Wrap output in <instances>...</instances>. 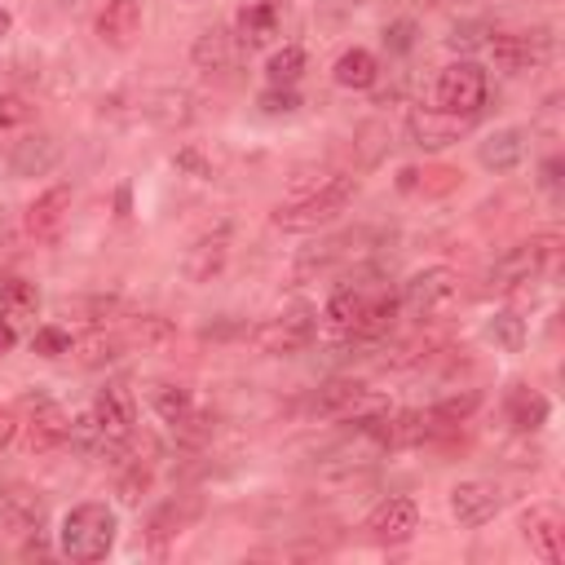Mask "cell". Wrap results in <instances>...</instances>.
<instances>
[{"instance_id":"obj_1","label":"cell","mask_w":565,"mask_h":565,"mask_svg":"<svg viewBox=\"0 0 565 565\" xmlns=\"http://www.w3.org/2000/svg\"><path fill=\"white\" fill-rule=\"evenodd\" d=\"M353 194H359V181H353L349 173H336L318 190H310V194H301L292 203H282L274 212V226L278 230H318V226H331L340 212L353 203Z\"/></svg>"},{"instance_id":"obj_2","label":"cell","mask_w":565,"mask_h":565,"mask_svg":"<svg viewBox=\"0 0 565 565\" xmlns=\"http://www.w3.org/2000/svg\"><path fill=\"white\" fill-rule=\"evenodd\" d=\"M58 548L71 561H102L115 548V513L106 504H76L62 517L58 530Z\"/></svg>"},{"instance_id":"obj_3","label":"cell","mask_w":565,"mask_h":565,"mask_svg":"<svg viewBox=\"0 0 565 565\" xmlns=\"http://www.w3.org/2000/svg\"><path fill=\"white\" fill-rule=\"evenodd\" d=\"M434 102H438V111L481 115V106H486V71L477 62H468V58L442 66L438 85H434Z\"/></svg>"},{"instance_id":"obj_4","label":"cell","mask_w":565,"mask_h":565,"mask_svg":"<svg viewBox=\"0 0 565 565\" xmlns=\"http://www.w3.org/2000/svg\"><path fill=\"white\" fill-rule=\"evenodd\" d=\"M402 301L419 314V318H442L460 305V274L447 269V265H434V269H419L406 278L402 288Z\"/></svg>"},{"instance_id":"obj_5","label":"cell","mask_w":565,"mask_h":565,"mask_svg":"<svg viewBox=\"0 0 565 565\" xmlns=\"http://www.w3.org/2000/svg\"><path fill=\"white\" fill-rule=\"evenodd\" d=\"M314 331H318L314 310H310V305H297V310H288V314L261 323V327L252 331V344H256L261 353H301V349L314 340Z\"/></svg>"},{"instance_id":"obj_6","label":"cell","mask_w":565,"mask_h":565,"mask_svg":"<svg viewBox=\"0 0 565 565\" xmlns=\"http://www.w3.org/2000/svg\"><path fill=\"white\" fill-rule=\"evenodd\" d=\"M477 124V115H455V111H438V106H415L406 115V133L419 151H442L451 141H460L468 128Z\"/></svg>"},{"instance_id":"obj_7","label":"cell","mask_w":565,"mask_h":565,"mask_svg":"<svg viewBox=\"0 0 565 565\" xmlns=\"http://www.w3.org/2000/svg\"><path fill=\"white\" fill-rule=\"evenodd\" d=\"M522 539L530 543V552L548 565H561L565 561V522L552 504H535L522 513Z\"/></svg>"},{"instance_id":"obj_8","label":"cell","mask_w":565,"mask_h":565,"mask_svg":"<svg viewBox=\"0 0 565 565\" xmlns=\"http://www.w3.org/2000/svg\"><path fill=\"white\" fill-rule=\"evenodd\" d=\"M363 530H367L372 543H406L419 530V508H415V500H406V494H389L385 504L372 508Z\"/></svg>"},{"instance_id":"obj_9","label":"cell","mask_w":565,"mask_h":565,"mask_svg":"<svg viewBox=\"0 0 565 565\" xmlns=\"http://www.w3.org/2000/svg\"><path fill=\"white\" fill-rule=\"evenodd\" d=\"M23 411H27V447L32 451H58L66 442L71 419L53 398H45V393L23 398Z\"/></svg>"},{"instance_id":"obj_10","label":"cell","mask_w":565,"mask_h":565,"mask_svg":"<svg viewBox=\"0 0 565 565\" xmlns=\"http://www.w3.org/2000/svg\"><path fill=\"white\" fill-rule=\"evenodd\" d=\"M500 508H504V490L494 486V481H460L451 490V517L460 526H468V530L486 526Z\"/></svg>"},{"instance_id":"obj_11","label":"cell","mask_w":565,"mask_h":565,"mask_svg":"<svg viewBox=\"0 0 565 565\" xmlns=\"http://www.w3.org/2000/svg\"><path fill=\"white\" fill-rule=\"evenodd\" d=\"M93 419L106 442H128L137 429V402H133L128 385H106L93 402Z\"/></svg>"},{"instance_id":"obj_12","label":"cell","mask_w":565,"mask_h":565,"mask_svg":"<svg viewBox=\"0 0 565 565\" xmlns=\"http://www.w3.org/2000/svg\"><path fill=\"white\" fill-rule=\"evenodd\" d=\"M0 526L10 535H40L45 530V500L27 486H0Z\"/></svg>"},{"instance_id":"obj_13","label":"cell","mask_w":565,"mask_h":565,"mask_svg":"<svg viewBox=\"0 0 565 565\" xmlns=\"http://www.w3.org/2000/svg\"><path fill=\"white\" fill-rule=\"evenodd\" d=\"M490 58L500 71H508V76H517V71H530L548 58V36H530V32H504L490 40Z\"/></svg>"},{"instance_id":"obj_14","label":"cell","mask_w":565,"mask_h":565,"mask_svg":"<svg viewBox=\"0 0 565 565\" xmlns=\"http://www.w3.org/2000/svg\"><path fill=\"white\" fill-rule=\"evenodd\" d=\"M226 256H230V230H212V235H199L181 261V274L186 282H212L222 269H226Z\"/></svg>"},{"instance_id":"obj_15","label":"cell","mask_w":565,"mask_h":565,"mask_svg":"<svg viewBox=\"0 0 565 565\" xmlns=\"http://www.w3.org/2000/svg\"><path fill=\"white\" fill-rule=\"evenodd\" d=\"M141 32V5L137 0H106L98 10V40L111 49H128Z\"/></svg>"},{"instance_id":"obj_16","label":"cell","mask_w":565,"mask_h":565,"mask_svg":"<svg viewBox=\"0 0 565 565\" xmlns=\"http://www.w3.org/2000/svg\"><path fill=\"white\" fill-rule=\"evenodd\" d=\"M66 212H71V186H49L45 194L32 199L27 208V230L32 239H53L66 222Z\"/></svg>"},{"instance_id":"obj_17","label":"cell","mask_w":565,"mask_h":565,"mask_svg":"<svg viewBox=\"0 0 565 565\" xmlns=\"http://www.w3.org/2000/svg\"><path fill=\"white\" fill-rule=\"evenodd\" d=\"M477 160H481V168H490V173H513V168L526 160V133H522V128L490 133L481 147H477Z\"/></svg>"},{"instance_id":"obj_18","label":"cell","mask_w":565,"mask_h":565,"mask_svg":"<svg viewBox=\"0 0 565 565\" xmlns=\"http://www.w3.org/2000/svg\"><path fill=\"white\" fill-rule=\"evenodd\" d=\"M235 40L243 45V49H261V45H269L274 36H278V5L274 0H256V5H243L239 10V18H235Z\"/></svg>"},{"instance_id":"obj_19","label":"cell","mask_w":565,"mask_h":565,"mask_svg":"<svg viewBox=\"0 0 565 565\" xmlns=\"http://www.w3.org/2000/svg\"><path fill=\"white\" fill-rule=\"evenodd\" d=\"M58 155H62V147L49 137V133H40V137H23L18 147L10 151V168L18 173V177H45L53 164H58Z\"/></svg>"},{"instance_id":"obj_20","label":"cell","mask_w":565,"mask_h":565,"mask_svg":"<svg viewBox=\"0 0 565 565\" xmlns=\"http://www.w3.org/2000/svg\"><path fill=\"white\" fill-rule=\"evenodd\" d=\"M331 80L340 89H372L380 80V58L372 49H344L331 66Z\"/></svg>"},{"instance_id":"obj_21","label":"cell","mask_w":565,"mask_h":565,"mask_svg":"<svg viewBox=\"0 0 565 565\" xmlns=\"http://www.w3.org/2000/svg\"><path fill=\"white\" fill-rule=\"evenodd\" d=\"M124 349H128V340L120 331H89L80 340H71V359H76L80 367H106Z\"/></svg>"},{"instance_id":"obj_22","label":"cell","mask_w":565,"mask_h":565,"mask_svg":"<svg viewBox=\"0 0 565 565\" xmlns=\"http://www.w3.org/2000/svg\"><path fill=\"white\" fill-rule=\"evenodd\" d=\"M548 415H552V406H548V398L539 389L522 385V389L508 393V419H513L517 434H539L543 424H548Z\"/></svg>"},{"instance_id":"obj_23","label":"cell","mask_w":565,"mask_h":565,"mask_svg":"<svg viewBox=\"0 0 565 565\" xmlns=\"http://www.w3.org/2000/svg\"><path fill=\"white\" fill-rule=\"evenodd\" d=\"M151 406H155V415H160L164 424H173V429H186L190 415H194V393H190L186 385L164 380V385L151 389Z\"/></svg>"},{"instance_id":"obj_24","label":"cell","mask_w":565,"mask_h":565,"mask_svg":"<svg viewBox=\"0 0 565 565\" xmlns=\"http://www.w3.org/2000/svg\"><path fill=\"white\" fill-rule=\"evenodd\" d=\"M363 310H367V292H359V288H340V292L327 301L323 323H327L331 331H340V336H353V331H359V323H363Z\"/></svg>"},{"instance_id":"obj_25","label":"cell","mask_w":565,"mask_h":565,"mask_svg":"<svg viewBox=\"0 0 565 565\" xmlns=\"http://www.w3.org/2000/svg\"><path fill=\"white\" fill-rule=\"evenodd\" d=\"M190 58H194V66H199V71H230V62H235V45H230V32H222V27L203 32V36L194 40Z\"/></svg>"},{"instance_id":"obj_26","label":"cell","mask_w":565,"mask_h":565,"mask_svg":"<svg viewBox=\"0 0 565 565\" xmlns=\"http://www.w3.org/2000/svg\"><path fill=\"white\" fill-rule=\"evenodd\" d=\"M398 297H367V310H363V323H359V331H353L349 340H380L389 327H393V318H398Z\"/></svg>"},{"instance_id":"obj_27","label":"cell","mask_w":565,"mask_h":565,"mask_svg":"<svg viewBox=\"0 0 565 565\" xmlns=\"http://www.w3.org/2000/svg\"><path fill=\"white\" fill-rule=\"evenodd\" d=\"M36 305H40L36 282H27V278H5V282H0V314H5V318H27V314H36Z\"/></svg>"},{"instance_id":"obj_28","label":"cell","mask_w":565,"mask_h":565,"mask_svg":"<svg viewBox=\"0 0 565 565\" xmlns=\"http://www.w3.org/2000/svg\"><path fill=\"white\" fill-rule=\"evenodd\" d=\"M265 76H269V85H297L305 76V49L301 45H282L265 62Z\"/></svg>"},{"instance_id":"obj_29","label":"cell","mask_w":565,"mask_h":565,"mask_svg":"<svg viewBox=\"0 0 565 565\" xmlns=\"http://www.w3.org/2000/svg\"><path fill=\"white\" fill-rule=\"evenodd\" d=\"M486 336H490L494 344H500V349H508V353H522V344H526V318L513 314V310H500V314L490 318Z\"/></svg>"},{"instance_id":"obj_30","label":"cell","mask_w":565,"mask_h":565,"mask_svg":"<svg viewBox=\"0 0 565 565\" xmlns=\"http://www.w3.org/2000/svg\"><path fill=\"white\" fill-rule=\"evenodd\" d=\"M124 340H128V344H141V349H160V344L173 340V323L160 318V314H141Z\"/></svg>"},{"instance_id":"obj_31","label":"cell","mask_w":565,"mask_h":565,"mask_svg":"<svg viewBox=\"0 0 565 565\" xmlns=\"http://www.w3.org/2000/svg\"><path fill=\"white\" fill-rule=\"evenodd\" d=\"M32 349L40 353V359H66L71 353V331H62V327H40L36 336H32Z\"/></svg>"},{"instance_id":"obj_32","label":"cell","mask_w":565,"mask_h":565,"mask_svg":"<svg viewBox=\"0 0 565 565\" xmlns=\"http://www.w3.org/2000/svg\"><path fill=\"white\" fill-rule=\"evenodd\" d=\"M190 517H194V504H190L186 513H181L177 504H168L164 513H155V522H151V539L160 543V539H168V535H177V530H181V526H186Z\"/></svg>"},{"instance_id":"obj_33","label":"cell","mask_w":565,"mask_h":565,"mask_svg":"<svg viewBox=\"0 0 565 565\" xmlns=\"http://www.w3.org/2000/svg\"><path fill=\"white\" fill-rule=\"evenodd\" d=\"M261 106H265L269 115H292V111L301 106V98H297L292 85H269V89L261 93Z\"/></svg>"},{"instance_id":"obj_34","label":"cell","mask_w":565,"mask_h":565,"mask_svg":"<svg viewBox=\"0 0 565 565\" xmlns=\"http://www.w3.org/2000/svg\"><path fill=\"white\" fill-rule=\"evenodd\" d=\"M27 120H32L27 98H18V93H0V133H5V128H18V124H27Z\"/></svg>"},{"instance_id":"obj_35","label":"cell","mask_w":565,"mask_h":565,"mask_svg":"<svg viewBox=\"0 0 565 565\" xmlns=\"http://www.w3.org/2000/svg\"><path fill=\"white\" fill-rule=\"evenodd\" d=\"M477 402H481L477 393H464V398H447V402H438V406H434V415H438L442 424H460V419H468V415L477 411Z\"/></svg>"},{"instance_id":"obj_36","label":"cell","mask_w":565,"mask_h":565,"mask_svg":"<svg viewBox=\"0 0 565 565\" xmlns=\"http://www.w3.org/2000/svg\"><path fill=\"white\" fill-rule=\"evenodd\" d=\"M173 164H177L181 173H190V177H199V181H208V177H212V164H208V160H203V155H199L194 147H186V151H177V160H173Z\"/></svg>"},{"instance_id":"obj_37","label":"cell","mask_w":565,"mask_h":565,"mask_svg":"<svg viewBox=\"0 0 565 565\" xmlns=\"http://www.w3.org/2000/svg\"><path fill=\"white\" fill-rule=\"evenodd\" d=\"M447 45L468 53V49H481V45H486V36H481V27H477V23H464V27H455V32L447 36Z\"/></svg>"},{"instance_id":"obj_38","label":"cell","mask_w":565,"mask_h":565,"mask_svg":"<svg viewBox=\"0 0 565 565\" xmlns=\"http://www.w3.org/2000/svg\"><path fill=\"white\" fill-rule=\"evenodd\" d=\"M411 40H415V23H393V27H385V45L393 49V53H406L411 49Z\"/></svg>"},{"instance_id":"obj_39","label":"cell","mask_w":565,"mask_h":565,"mask_svg":"<svg viewBox=\"0 0 565 565\" xmlns=\"http://www.w3.org/2000/svg\"><path fill=\"white\" fill-rule=\"evenodd\" d=\"M14 434H18V419H14V411H0V451H5V447L14 442Z\"/></svg>"},{"instance_id":"obj_40","label":"cell","mask_w":565,"mask_h":565,"mask_svg":"<svg viewBox=\"0 0 565 565\" xmlns=\"http://www.w3.org/2000/svg\"><path fill=\"white\" fill-rule=\"evenodd\" d=\"M147 481H151V473H141V468H137V473L124 481V500L137 504V490H147Z\"/></svg>"},{"instance_id":"obj_41","label":"cell","mask_w":565,"mask_h":565,"mask_svg":"<svg viewBox=\"0 0 565 565\" xmlns=\"http://www.w3.org/2000/svg\"><path fill=\"white\" fill-rule=\"evenodd\" d=\"M18 344V331H14V318L0 314V353H10Z\"/></svg>"},{"instance_id":"obj_42","label":"cell","mask_w":565,"mask_h":565,"mask_svg":"<svg viewBox=\"0 0 565 565\" xmlns=\"http://www.w3.org/2000/svg\"><path fill=\"white\" fill-rule=\"evenodd\" d=\"M10 27H14V14H10V10H0V36H10Z\"/></svg>"},{"instance_id":"obj_43","label":"cell","mask_w":565,"mask_h":565,"mask_svg":"<svg viewBox=\"0 0 565 565\" xmlns=\"http://www.w3.org/2000/svg\"><path fill=\"white\" fill-rule=\"evenodd\" d=\"M62 5H80V0H62Z\"/></svg>"},{"instance_id":"obj_44","label":"cell","mask_w":565,"mask_h":565,"mask_svg":"<svg viewBox=\"0 0 565 565\" xmlns=\"http://www.w3.org/2000/svg\"><path fill=\"white\" fill-rule=\"evenodd\" d=\"M353 5H363V0H353Z\"/></svg>"}]
</instances>
